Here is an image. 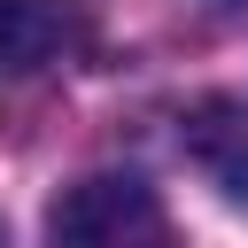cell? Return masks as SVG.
I'll return each instance as SVG.
<instances>
[{"instance_id":"cell-1","label":"cell","mask_w":248,"mask_h":248,"mask_svg":"<svg viewBox=\"0 0 248 248\" xmlns=\"http://www.w3.org/2000/svg\"><path fill=\"white\" fill-rule=\"evenodd\" d=\"M170 217L155 202V186L140 178H85L46 209V240L62 248H132V240H163Z\"/></svg>"},{"instance_id":"cell-2","label":"cell","mask_w":248,"mask_h":248,"mask_svg":"<svg viewBox=\"0 0 248 248\" xmlns=\"http://www.w3.org/2000/svg\"><path fill=\"white\" fill-rule=\"evenodd\" d=\"M62 46V0H0V78L39 70Z\"/></svg>"},{"instance_id":"cell-3","label":"cell","mask_w":248,"mask_h":248,"mask_svg":"<svg viewBox=\"0 0 248 248\" xmlns=\"http://www.w3.org/2000/svg\"><path fill=\"white\" fill-rule=\"evenodd\" d=\"M202 155H209V170L225 178V194L248 202V124H209V132H202Z\"/></svg>"},{"instance_id":"cell-4","label":"cell","mask_w":248,"mask_h":248,"mask_svg":"<svg viewBox=\"0 0 248 248\" xmlns=\"http://www.w3.org/2000/svg\"><path fill=\"white\" fill-rule=\"evenodd\" d=\"M225 8H248V0H225Z\"/></svg>"}]
</instances>
